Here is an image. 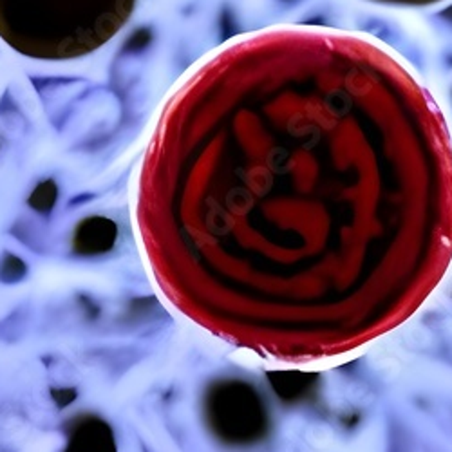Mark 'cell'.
Masks as SVG:
<instances>
[{
	"instance_id": "obj_1",
	"label": "cell",
	"mask_w": 452,
	"mask_h": 452,
	"mask_svg": "<svg viewBox=\"0 0 452 452\" xmlns=\"http://www.w3.org/2000/svg\"><path fill=\"white\" fill-rule=\"evenodd\" d=\"M165 263L226 261L344 237L452 234L443 118L389 54L330 31L230 45L174 94L140 189Z\"/></svg>"
},
{
	"instance_id": "obj_2",
	"label": "cell",
	"mask_w": 452,
	"mask_h": 452,
	"mask_svg": "<svg viewBox=\"0 0 452 452\" xmlns=\"http://www.w3.org/2000/svg\"><path fill=\"white\" fill-rule=\"evenodd\" d=\"M136 0H0V39L24 56L73 60L129 22Z\"/></svg>"
},
{
	"instance_id": "obj_3",
	"label": "cell",
	"mask_w": 452,
	"mask_h": 452,
	"mask_svg": "<svg viewBox=\"0 0 452 452\" xmlns=\"http://www.w3.org/2000/svg\"><path fill=\"white\" fill-rule=\"evenodd\" d=\"M208 416L215 433L232 443L250 442L263 433L266 423L261 400L243 382L219 385L210 396Z\"/></svg>"
},
{
	"instance_id": "obj_4",
	"label": "cell",
	"mask_w": 452,
	"mask_h": 452,
	"mask_svg": "<svg viewBox=\"0 0 452 452\" xmlns=\"http://www.w3.org/2000/svg\"><path fill=\"white\" fill-rule=\"evenodd\" d=\"M118 228L111 219L85 217L74 228L73 248L78 255H100L105 253L116 243Z\"/></svg>"
},
{
	"instance_id": "obj_5",
	"label": "cell",
	"mask_w": 452,
	"mask_h": 452,
	"mask_svg": "<svg viewBox=\"0 0 452 452\" xmlns=\"http://www.w3.org/2000/svg\"><path fill=\"white\" fill-rule=\"evenodd\" d=\"M65 452H116V443L107 422L96 416H83L76 420L69 434Z\"/></svg>"
},
{
	"instance_id": "obj_6",
	"label": "cell",
	"mask_w": 452,
	"mask_h": 452,
	"mask_svg": "<svg viewBox=\"0 0 452 452\" xmlns=\"http://www.w3.org/2000/svg\"><path fill=\"white\" fill-rule=\"evenodd\" d=\"M56 197H58V186H56V183L53 180H45L33 190V194L30 197V206L36 210V212H40V214H47V212L53 210Z\"/></svg>"
},
{
	"instance_id": "obj_7",
	"label": "cell",
	"mask_w": 452,
	"mask_h": 452,
	"mask_svg": "<svg viewBox=\"0 0 452 452\" xmlns=\"http://www.w3.org/2000/svg\"><path fill=\"white\" fill-rule=\"evenodd\" d=\"M25 273L24 263L15 255H6V259L0 264V277L2 281H17Z\"/></svg>"
},
{
	"instance_id": "obj_8",
	"label": "cell",
	"mask_w": 452,
	"mask_h": 452,
	"mask_svg": "<svg viewBox=\"0 0 452 452\" xmlns=\"http://www.w3.org/2000/svg\"><path fill=\"white\" fill-rule=\"evenodd\" d=\"M149 42H151V31L149 30H141L138 31V33H134V36H131V40L127 42L125 47L131 49V51H140V49L147 47L149 45Z\"/></svg>"
},
{
	"instance_id": "obj_9",
	"label": "cell",
	"mask_w": 452,
	"mask_h": 452,
	"mask_svg": "<svg viewBox=\"0 0 452 452\" xmlns=\"http://www.w3.org/2000/svg\"><path fill=\"white\" fill-rule=\"evenodd\" d=\"M385 2H394V4H405V6H418V4H427L433 0H385Z\"/></svg>"
}]
</instances>
